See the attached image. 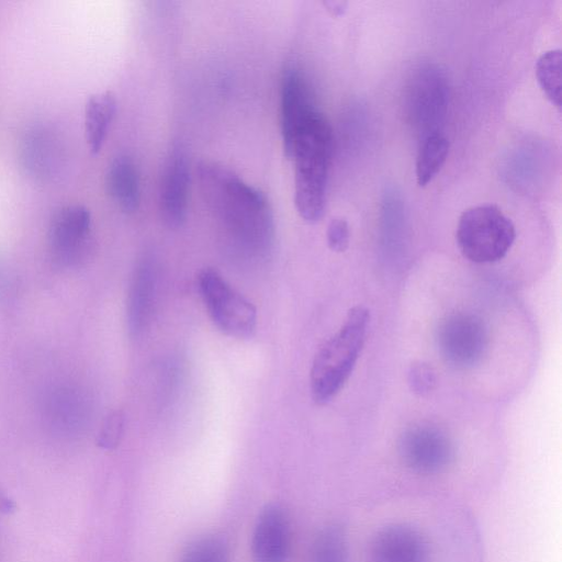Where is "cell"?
I'll list each match as a JSON object with an SVG mask.
<instances>
[{
	"label": "cell",
	"instance_id": "cell-20",
	"mask_svg": "<svg viewBox=\"0 0 562 562\" xmlns=\"http://www.w3.org/2000/svg\"><path fill=\"white\" fill-rule=\"evenodd\" d=\"M314 562H346V546L337 529L325 530L316 540L313 553Z\"/></svg>",
	"mask_w": 562,
	"mask_h": 562
},
{
	"label": "cell",
	"instance_id": "cell-18",
	"mask_svg": "<svg viewBox=\"0 0 562 562\" xmlns=\"http://www.w3.org/2000/svg\"><path fill=\"white\" fill-rule=\"evenodd\" d=\"M561 50L543 53L536 63V76L541 90L549 101L561 109Z\"/></svg>",
	"mask_w": 562,
	"mask_h": 562
},
{
	"label": "cell",
	"instance_id": "cell-10",
	"mask_svg": "<svg viewBox=\"0 0 562 562\" xmlns=\"http://www.w3.org/2000/svg\"><path fill=\"white\" fill-rule=\"evenodd\" d=\"M430 548L426 537L406 524L381 529L369 547V562H429Z\"/></svg>",
	"mask_w": 562,
	"mask_h": 562
},
{
	"label": "cell",
	"instance_id": "cell-24",
	"mask_svg": "<svg viewBox=\"0 0 562 562\" xmlns=\"http://www.w3.org/2000/svg\"><path fill=\"white\" fill-rule=\"evenodd\" d=\"M324 4L336 16L344 14L347 8V2L345 1H325Z\"/></svg>",
	"mask_w": 562,
	"mask_h": 562
},
{
	"label": "cell",
	"instance_id": "cell-3",
	"mask_svg": "<svg viewBox=\"0 0 562 562\" xmlns=\"http://www.w3.org/2000/svg\"><path fill=\"white\" fill-rule=\"evenodd\" d=\"M370 312L363 305L351 307L339 329L316 351L310 371V389L318 405L329 403L346 385L363 349Z\"/></svg>",
	"mask_w": 562,
	"mask_h": 562
},
{
	"label": "cell",
	"instance_id": "cell-22",
	"mask_svg": "<svg viewBox=\"0 0 562 562\" xmlns=\"http://www.w3.org/2000/svg\"><path fill=\"white\" fill-rule=\"evenodd\" d=\"M125 415L122 411H114L106 416L98 436V446L104 449L115 448L122 437Z\"/></svg>",
	"mask_w": 562,
	"mask_h": 562
},
{
	"label": "cell",
	"instance_id": "cell-11",
	"mask_svg": "<svg viewBox=\"0 0 562 562\" xmlns=\"http://www.w3.org/2000/svg\"><path fill=\"white\" fill-rule=\"evenodd\" d=\"M316 110L308 83L302 71L288 66L280 89V123L284 155L288 157L294 136L304 120Z\"/></svg>",
	"mask_w": 562,
	"mask_h": 562
},
{
	"label": "cell",
	"instance_id": "cell-14",
	"mask_svg": "<svg viewBox=\"0 0 562 562\" xmlns=\"http://www.w3.org/2000/svg\"><path fill=\"white\" fill-rule=\"evenodd\" d=\"M156 291V269L149 257L136 266L127 293L126 319L130 334L138 336L147 327L151 316Z\"/></svg>",
	"mask_w": 562,
	"mask_h": 562
},
{
	"label": "cell",
	"instance_id": "cell-12",
	"mask_svg": "<svg viewBox=\"0 0 562 562\" xmlns=\"http://www.w3.org/2000/svg\"><path fill=\"white\" fill-rule=\"evenodd\" d=\"M290 550V525L278 504L267 505L259 514L251 538L254 562H285Z\"/></svg>",
	"mask_w": 562,
	"mask_h": 562
},
{
	"label": "cell",
	"instance_id": "cell-23",
	"mask_svg": "<svg viewBox=\"0 0 562 562\" xmlns=\"http://www.w3.org/2000/svg\"><path fill=\"white\" fill-rule=\"evenodd\" d=\"M328 247L335 252H344L349 246V226L345 218H333L326 231Z\"/></svg>",
	"mask_w": 562,
	"mask_h": 562
},
{
	"label": "cell",
	"instance_id": "cell-19",
	"mask_svg": "<svg viewBox=\"0 0 562 562\" xmlns=\"http://www.w3.org/2000/svg\"><path fill=\"white\" fill-rule=\"evenodd\" d=\"M179 562H228V547L221 537H202L186 549Z\"/></svg>",
	"mask_w": 562,
	"mask_h": 562
},
{
	"label": "cell",
	"instance_id": "cell-6",
	"mask_svg": "<svg viewBox=\"0 0 562 562\" xmlns=\"http://www.w3.org/2000/svg\"><path fill=\"white\" fill-rule=\"evenodd\" d=\"M47 246L58 266L72 267L86 259L92 246L90 211L80 204L59 207L49 221Z\"/></svg>",
	"mask_w": 562,
	"mask_h": 562
},
{
	"label": "cell",
	"instance_id": "cell-13",
	"mask_svg": "<svg viewBox=\"0 0 562 562\" xmlns=\"http://www.w3.org/2000/svg\"><path fill=\"white\" fill-rule=\"evenodd\" d=\"M24 170L38 180H49L61 168L64 154L59 138L47 127L34 126L25 132L20 145Z\"/></svg>",
	"mask_w": 562,
	"mask_h": 562
},
{
	"label": "cell",
	"instance_id": "cell-5",
	"mask_svg": "<svg viewBox=\"0 0 562 562\" xmlns=\"http://www.w3.org/2000/svg\"><path fill=\"white\" fill-rule=\"evenodd\" d=\"M198 289L214 325L225 335L245 339L254 335L257 310L214 268L198 274Z\"/></svg>",
	"mask_w": 562,
	"mask_h": 562
},
{
	"label": "cell",
	"instance_id": "cell-9",
	"mask_svg": "<svg viewBox=\"0 0 562 562\" xmlns=\"http://www.w3.org/2000/svg\"><path fill=\"white\" fill-rule=\"evenodd\" d=\"M190 181L187 153L181 145H176L167 157L159 190L161 217L170 228L180 227L187 220Z\"/></svg>",
	"mask_w": 562,
	"mask_h": 562
},
{
	"label": "cell",
	"instance_id": "cell-1",
	"mask_svg": "<svg viewBox=\"0 0 562 562\" xmlns=\"http://www.w3.org/2000/svg\"><path fill=\"white\" fill-rule=\"evenodd\" d=\"M196 173L203 199L229 240L247 255L266 256L276 226L265 193L212 160L200 161Z\"/></svg>",
	"mask_w": 562,
	"mask_h": 562
},
{
	"label": "cell",
	"instance_id": "cell-21",
	"mask_svg": "<svg viewBox=\"0 0 562 562\" xmlns=\"http://www.w3.org/2000/svg\"><path fill=\"white\" fill-rule=\"evenodd\" d=\"M408 385L416 395L425 396L436 386L437 379L435 370L426 362H414L408 370Z\"/></svg>",
	"mask_w": 562,
	"mask_h": 562
},
{
	"label": "cell",
	"instance_id": "cell-15",
	"mask_svg": "<svg viewBox=\"0 0 562 562\" xmlns=\"http://www.w3.org/2000/svg\"><path fill=\"white\" fill-rule=\"evenodd\" d=\"M106 191L114 203L125 213L135 212L140 202V180L137 166L125 154L117 155L105 175Z\"/></svg>",
	"mask_w": 562,
	"mask_h": 562
},
{
	"label": "cell",
	"instance_id": "cell-8",
	"mask_svg": "<svg viewBox=\"0 0 562 562\" xmlns=\"http://www.w3.org/2000/svg\"><path fill=\"white\" fill-rule=\"evenodd\" d=\"M398 451L409 469L426 474L446 469L454 456L450 438L431 425L408 428L400 439Z\"/></svg>",
	"mask_w": 562,
	"mask_h": 562
},
{
	"label": "cell",
	"instance_id": "cell-17",
	"mask_svg": "<svg viewBox=\"0 0 562 562\" xmlns=\"http://www.w3.org/2000/svg\"><path fill=\"white\" fill-rule=\"evenodd\" d=\"M449 142L440 133L422 138L416 158V180L419 187L427 186L441 170L449 153Z\"/></svg>",
	"mask_w": 562,
	"mask_h": 562
},
{
	"label": "cell",
	"instance_id": "cell-2",
	"mask_svg": "<svg viewBox=\"0 0 562 562\" xmlns=\"http://www.w3.org/2000/svg\"><path fill=\"white\" fill-rule=\"evenodd\" d=\"M333 142L329 122L314 110L299 127L288 155L294 162L295 209L308 223L318 222L325 213Z\"/></svg>",
	"mask_w": 562,
	"mask_h": 562
},
{
	"label": "cell",
	"instance_id": "cell-7",
	"mask_svg": "<svg viewBox=\"0 0 562 562\" xmlns=\"http://www.w3.org/2000/svg\"><path fill=\"white\" fill-rule=\"evenodd\" d=\"M442 358L457 369L477 364L488 348V330L484 322L469 313H456L443 319L436 334Z\"/></svg>",
	"mask_w": 562,
	"mask_h": 562
},
{
	"label": "cell",
	"instance_id": "cell-16",
	"mask_svg": "<svg viewBox=\"0 0 562 562\" xmlns=\"http://www.w3.org/2000/svg\"><path fill=\"white\" fill-rule=\"evenodd\" d=\"M116 98L111 91L89 97L85 106V135L92 154H98L116 113Z\"/></svg>",
	"mask_w": 562,
	"mask_h": 562
},
{
	"label": "cell",
	"instance_id": "cell-4",
	"mask_svg": "<svg viewBox=\"0 0 562 562\" xmlns=\"http://www.w3.org/2000/svg\"><path fill=\"white\" fill-rule=\"evenodd\" d=\"M456 239L464 258L475 263H491L507 255L516 239V229L497 205L480 204L462 212Z\"/></svg>",
	"mask_w": 562,
	"mask_h": 562
}]
</instances>
